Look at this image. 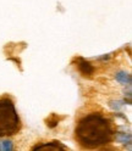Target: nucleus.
I'll use <instances>...</instances> for the list:
<instances>
[{
  "label": "nucleus",
  "instance_id": "20e7f679",
  "mask_svg": "<svg viewBox=\"0 0 132 151\" xmlns=\"http://www.w3.org/2000/svg\"><path fill=\"white\" fill-rule=\"evenodd\" d=\"M78 67H80V70L82 71L83 74H89V73H92V71H93L92 66H91L88 62H84V61H81V65L78 66Z\"/></svg>",
  "mask_w": 132,
  "mask_h": 151
},
{
  "label": "nucleus",
  "instance_id": "f257e3e1",
  "mask_svg": "<svg viewBox=\"0 0 132 151\" xmlns=\"http://www.w3.org/2000/svg\"><path fill=\"white\" fill-rule=\"evenodd\" d=\"M114 137L110 122L99 113L83 117L76 127V140L83 149H99Z\"/></svg>",
  "mask_w": 132,
  "mask_h": 151
},
{
  "label": "nucleus",
  "instance_id": "f03ea898",
  "mask_svg": "<svg viewBox=\"0 0 132 151\" xmlns=\"http://www.w3.org/2000/svg\"><path fill=\"white\" fill-rule=\"evenodd\" d=\"M21 128V121L11 100H0V138L10 137Z\"/></svg>",
  "mask_w": 132,
  "mask_h": 151
},
{
  "label": "nucleus",
  "instance_id": "7ed1b4c3",
  "mask_svg": "<svg viewBox=\"0 0 132 151\" xmlns=\"http://www.w3.org/2000/svg\"><path fill=\"white\" fill-rule=\"evenodd\" d=\"M33 150H66V147L62 146V145H59V144H56L55 146L48 144V145H45V146H37Z\"/></svg>",
  "mask_w": 132,
  "mask_h": 151
}]
</instances>
